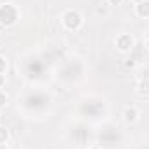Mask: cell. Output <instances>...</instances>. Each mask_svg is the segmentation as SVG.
Listing matches in <instances>:
<instances>
[{"label":"cell","mask_w":149,"mask_h":149,"mask_svg":"<svg viewBox=\"0 0 149 149\" xmlns=\"http://www.w3.org/2000/svg\"><path fill=\"white\" fill-rule=\"evenodd\" d=\"M54 109V95L43 87H28L17 94L16 99V111L23 118L40 120L49 116Z\"/></svg>","instance_id":"cell-1"},{"label":"cell","mask_w":149,"mask_h":149,"mask_svg":"<svg viewBox=\"0 0 149 149\" xmlns=\"http://www.w3.org/2000/svg\"><path fill=\"white\" fill-rule=\"evenodd\" d=\"M87 71H88V64L83 57L68 56V57H63L56 64V68L52 71V78L57 85L71 88L87 76Z\"/></svg>","instance_id":"cell-2"},{"label":"cell","mask_w":149,"mask_h":149,"mask_svg":"<svg viewBox=\"0 0 149 149\" xmlns=\"http://www.w3.org/2000/svg\"><path fill=\"white\" fill-rule=\"evenodd\" d=\"M108 111H109L108 99L99 95V94H85L74 104L76 118H80V120H83L87 123H101V121H104Z\"/></svg>","instance_id":"cell-3"},{"label":"cell","mask_w":149,"mask_h":149,"mask_svg":"<svg viewBox=\"0 0 149 149\" xmlns=\"http://www.w3.org/2000/svg\"><path fill=\"white\" fill-rule=\"evenodd\" d=\"M16 68L17 74L31 85L42 83L49 74V63L43 54H33V52L23 54L21 57H17Z\"/></svg>","instance_id":"cell-4"},{"label":"cell","mask_w":149,"mask_h":149,"mask_svg":"<svg viewBox=\"0 0 149 149\" xmlns=\"http://www.w3.org/2000/svg\"><path fill=\"white\" fill-rule=\"evenodd\" d=\"M94 141L104 149H118L125 142V132L118 123L104 120L97 123V128L94 130Z\"/></svg>","instance_id":"cell-5"},{"label":"cell","mask_w":149,"mask_h":149,"mask_svg":"<svg viewBox=\"0 0 149 149\" xmlns=\"http://www.w3.org/2000/svg\"><path fill=\"white\" fill-rule=\"evenodd\" d=\"M92 123H87L80 118L70 121L66 127V141L74 148H87L90 144V139L94 137V130L90 127Z\"/></svg>","instance_id":"cell-6"},{"label":"cell","mask_w":149,"mask_h":149,"mask_svg":"<svg viewBox=\"0 0 149 149\" xmlns=\"http://www.w3.org/2000/svg\"><path fill=\"white\" fill-rule=\"evenodd\" d=\"M59 24H61V28L66 33H78L83 28V24H85V17H83V14L78 9L70 7V9H64L61 12Z\"/></svg>","instance_id":"cell-7"},{"label":"cell","mask_w":149,"mask_h":149,"mask_svg":"<svg viewBox=\"0 0 149 149\" xmlns=\"http://www.w3.org/2000/svg\"><path fill=\"white\" fill-rule=\"evenodd\" d=\"M21 19V9L14 2H0V28H14Z\"/></svg>","instance_id":"cell-8"},{"label":"cell","mask_w":149,"mask_h":149,"mask_svg":"<svg viewBox=\"0 0 149 149\" xmlns=\"http://www.w3.org/2000/svg\"><path fill=\"white\" fill-rule=\"evenodd\" d=\"M135 47H137V42H135V38H134L132 33L123 31V33H118L114 37V49L121 56H130L135 50Z\"/></svg>","instance_id":"cell-9"},{"label":"cell","mask_w":149,"mask_h":149,"mask_svg":"<svg viewBox=\"0 0 149 149\" xmlns=\"http://www.w3.org/2000/svg\"><path fill=\"white\" fill-rule=\"evenodd\" d=\"M121 120L127 123V125H135L141 121V109L135 106V104H127L121 111Z\"/></svg>","instance_id":"cell-10"},{"label":"cell","mask_w":149,"mask_h":149,"mask_svg":"<svg viewBox=\"0 0 149 149\" xmlns=\"http://www.w3.org/2000/svg\"><path fill=\"white\" fill-rule=\"evenodd\" d=\"M134 14L139 17V19H149V0L144 2H139L134 5Z\"/></svg>","instance_id":"cell-11"},{"label":"cell","mask_w":149,"mask_h":149,"mask_svg":"<svg viewBox=\"0 0 149 149\" xmlns=\"http://www.w3.org/2000/svg\"><path fill=\"white\" fill-rule=\"evenodd\" d=\"M135 90H137V94H139L141 97H149V78L142 76V78L137 81Z\"/></svg>","instance_id":"cell-12"},{"label":"cell","mask_w":149,"mask_h":149,"mask_svg":"<svg viewBox=\"0 0 149 149\" xmlns=\"http://www.w3.org/2000/svg\"><path fill=\"white\" fill-rule=\"evenodd\" d=\"M9 141H10V130H9L5 125H2V123H0V148L7 146V144H9Z\"/></svg>","instance_id":"cell-13"},{"label":"cell","mask_w":149,"mask_h":149,"mask_svg":"<svg viewBox=\"0 0 149 149\" xmlns=\"http://www.w3.org/2000/svg\"><path fill=\"white\" fill-rule=\"evenodd\" d=\"M7 70H9V61H7V57L0 52V74H7Z\"/></svg>","instance_id":"cell-14"},{"label":"cell","mask_w":149,"mask_h":149,"mask_svg":"<svg viewBox=\"0 0 149 149\" xmlns=\"http://www.w3.org/2000/svg\"><path fill=\"white\" fill-rule=\"evenodd\" d=\"M7 104H9V94L3 88H0V109L7 108Z\"/></svg>","instance_id":"cell-15"},{"label":"cell","mask_w":149,"mask_h":149,"mask_svg":"<svg viewBox=\"0 0 149 149\" xmlns=\"http://www.w3.org/2000/svg\"><path fill=\"white\" fill-rule=\"evenodd\" d=\"M137 64H139V61H137L132 54H130V57H127V59H125V66H127V68H130V70H132V68H135Z\"/></svg>","instance_id":"cell-16"},{"label":"cell","mask_w":149,"mask_h":149,"mask_svg":"<svg viewBox=\"0 0 149 149\" xmlns=\"http://www.w3.org/2000/svg\"><path fill=\"white\" fill-rule=\"evenodd\" d=\"M128 149H149V142H137V144L130 146Z\"/></svg>","instance_id":"cell-17"},{"label":"cell","mask_w":149,"mask_h":149,"mask_svg":"<svg viewBox=\"0 0 149 149\" xmlns=\"http://www.w3.org/2000/svg\"><path fill=\"white\" fill-rule=\"evenodd\" d=\"M106 2H108V5H111V7H118V5H123L125 0H106Z\"/></svg>","instance_id":"cell-18"},{"label":"cell","mask_w":149,"mask_h":149,"mask_svg":"<svg viewBox=\"0 0 149 149\" xmlns=\"http://www.w3.org/2000/svg\"><path fill=\"white\" fill-rule=\"evenodd\" d=\"M7 83V74H0V88H5Z\"/></svg>","instance_id":"cell-19"},{"label":"cell","mask_w":149,"mask_h":149,"mask_svg":"<svg viewBox=\"0 0 149 149\" xmlns=\"http://www.w3.org/2000/svg\"><path fill=\"white\" fill-rule=\"evenodd\" d=\"M87 149H104V148H102V146H99L97 142H94V144H88V146H87Z\"/></svg>","instance_id":"cell-20"},{"label":"cell","mask_w":149,"mask_h":149,"mask_svg":"<svg viewBox=\"0 0 149 149\" xmlns=\"http://www.w3.org/2000/svg\"><path fill=\"white\" fill-rule=\"evenodd\" d=\"M144 47H146V50L149 52V35L146 37V40H144Z\"/></svg>","instance_id":"cell-21"},{"label":"cell","mask_w":149,"mask_h":149,"mask_svg":"<svg viewBox=\"0 0 149 149\" xmlns=\"http://www.w3.org/2000/svg\"><path fill=\"white\" fill-rule=\"evenodd\" d=\"M130 2H132V3L135 5V3H139V2H144V0H130Z\"/></svg>","instance_id":"cell-22"}]
</instances>
